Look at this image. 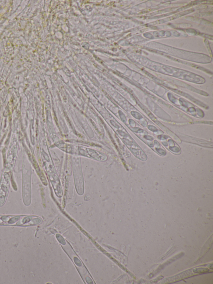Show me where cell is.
<instances>
[{
    "mask_svg": "<svg viewBox=\"0 0 213 284\" xmlns=\"http://www.w3.org/2000/svg\"><path fill=\"white\" fill-rule=\"evenodd\" d=\"M192 275L191 271H187L186 272H183L181 273L179 275L175 276L173 277H170L169 278H166L165 280L162 281V283H169L172 282H175L180 279H184L186 277H189Z\"/></svg>",
    "mask_w": 213,
    "mask_h": 284,
    "instance_id": "1",
    "label": "cell"
},
{
    "mask_svg": "<svg viewBox=\"0 0 213 284\" xmlns=\"http://www.w3.org/2000/svg\"><path fill=\"white\" fill-rule=\"evenodd\" d=\"M193 271L194 273H206V272H208L209 271V269L207 268H196L194 269L193 270Z\"/></svg>",
    "mask_w": 213,
    "mask_h": 284,
    "instance_id": "2",
    "label": "cell"
}]
</instances>
